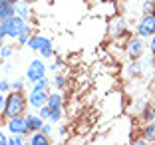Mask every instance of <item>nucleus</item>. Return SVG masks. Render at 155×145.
Wrapping results in <instances>:
<instances>
[{"mask_svg":"<svg viewBox=\"0 0 155 145\" xmlns=\"http://www.w3.org/2000/svg\"><path fill=\"white\" fill-rule=\"evenodd\" d=\"M8 129H10L12 133H18V135H24V133L30 131V129H28V123H26V117H20V115H16V117H10Z\"/></svg>","mask_w":155,"mask_h":145,"instance_id":"obj_5","label":"nucleus"},{"mask_svg":"<svg viewBox=\"0 0 155 145\" xmlns=\"http://www.w3.org/2000/svg\"><path fill=\"white\" fill-rule=\"evenodd\" d=\"M26 123H28V129H30V131H40V127H42L44 121H42L40 115H28Z\"/></svg>","mask_w":155,"mask_h":145,"instance_id":"obj_9","label":"nucleus"},{"mask_svg":"<svg viewBox=\"0 0 155 145\" xmlns=\"http://www.w3.org/2000/svg\"><path fill=\"white\" fill-rule=\"evenodd\" d=\"M40 131L44 133V135H48V133L52 131V125H50V123H42V127H40Z\"/></svg>","mask_w":155,"mask_h":145,"instance_id":"obj_21","label":"nucleus"},{"mask_svg":"<svg viewBox=\"0 0 155 145\" xmlns=\"http://www.w3.org/2000/svg\"><path fill=\"white\" fill-rule=\"evenodd\" d=\"M0 143H8V139H6V137L2 135V131H0Z\"/></svg>","mask_w":155,"mask_h":145,"instance_id":"obj_29","label":"nucleus"},{"mask_svg":"<svg viewBox=\"0 0 155 145\" xmlns=\"http://www.w3.org/2000/svg\"><path fill=\"white\" fill-rule=\"evenodd\" d=\"M4 100H6V97H2V94H0V111L4 109Z\"/></svg>","mask_w":155,"mask_h":145,"instance_id":"obj_26","label":"nucleus"},{"mask_svg":"<svg viewBox=\"0 0 155 145\" xmlns=\"http://www.w3.org/2000/svg\"><path fill=\"white\" fill-rule=\"evenodd\" d=\"M46 87H48V80H46V77L36 80V84H34V90H46Z\"/></svg>","mask_w":155,"mask_h":145,"instance_id":"obj_18","label":"nucleus"},{"mask_svg":"<svg viewBox=\"0 0 155 145\" xmlns=\"http://www.w3.org/2000/svg\"><path fill=\"white\" fill-rule=\"evenodd\" d=\"M14 12H18L20 16L24 18V16L28 14V6H18V4H14Z\"/></svg>","mask_w":155,"mask_h":145,"instance_id":"obj_20","label":"nucleus"},{"mask_svg":"<svg viewBox=\"0 0 155 145\" xmlns=\"http://www.w3.org/2000/svg\"><path fill=\"white\" fill-rule=\"evenodd\" d=\"M46 40H48L46 36H34V38H30V40H28V46H30L32 50H40L42 44H44Z\"/></svg>","mask_w":155,"mask_h":145,"instance_id":"obj_10","label":"nucleus"},{"mask_svg":"<svg viewBox=\"0 0 155 145\" xmlns=\"http://www.w3.org/2000/svg\"><path fill=\"white\" fill-rule=\"evenodd\" d=\"M26 76H28V80H30V82H36V80L44 77L46 76L44 64H42L40 60H32V62H30V68H28V72H26Z\"/></svg>","mask_w":155,"mask_h":145,"instance_id":"obj_4","label":"nucleus"},{"mask_svg":"<svg viewBox=\"0 0 155 145\" xmlns=\"http://www.w3.org/2000/svg\"><path fill=\"white\" fill-rule=\"evenodd\" d=\"M2 28H4V34L10 38H18L20 32L24 30V26H26V22H24L22 16H8V18L2 20Z\"/></svg>","mask_w":155,"mask_h":145,"instance_id":"obj_2","label":"nucleus"},{"mask_svg":"<svg viewBox=\"0 0 155 145\" xmlns=\"http://www.w3.org/2000/svg\"><path fill=\"white\" fill-rule=\"evenodd\" d=\"M8 2H12V4H16V2H20V0H8Z\"/></svg>","mask_w":155,"mask_h":145,"instance_id":"obj_32","label":"nucleus"},{"mask_svg":"<svg viewBox=\"0 0 155 145\" xmlns=\"http://www.w3.org/2000/svg\"><path fill=\"white\" fill-rule=\"evenodd\" d=\"M24 107H26V100H24L18 91H16V94L12 91L4 100V109H2V111H4L6 117H16V115H22Z\"/></svg>","mask_w":155,"mask_h":145,"instance_id":"obj_1","label":"nucleus"},{"mask_svg":"<svg viewBox=\"0 0 155 145\" xmlns=\"http://www.w3.org/2000/svg\"><path fill=\"white\" fill-rule=\"evenodd\" d=\"M143 139H147V141H153L155 139V123H151V125L145 127V131H143Z\"/></svg>","mask_w":155,"mask_h":145,"instance_id":"obj_13","label":"nucleus"},{"mask_svg":"<svg viewBox=\"0 0 155 145\" xmlns=\"http://www.w3.org/2000/svg\"><path fill=\"white\" fill-rule=\"evenodd\" d=\"M141 52H143V44H141V40H131L129 42V46H127V54H129V58H139L141 56Z\"/></svg>","mask_w":155,"mask_h":145,"instance_id":"obj_7","label":"nucleus"},{"mask_svg":"<svg viewBox=\"0 0 155 145\" xmlns=\"http://www.w3.org/2000/svg\"><path fill=\"white\" fill-rule=\"evenodd\" d=\"M137 32H139V36H153L155 34V16L153 14H147L139 20V26H137Z\"/></svg>","mask_w":155,"mask_h":145,"instance_id":"obj_3","label":"nucleus"},{"mask_svg":"<svg viewBox=\"0 0 155 145\" xmlns=\"http://www.w3.org/2000/svg\"><path fill=\"white\" fill-rule=\"evenodd\" d=\"M8 143L10 145H20V143H24V139H22V135H18V133H12V137L8 139Z\"/></svg>","mask_w":155,"mask_h":145,"instance_id":"obj_19","label":"nucleus"},{"mask_svg":"<svg viewBox=\"0 0 155 145\" xmlns=\"http://www.w3.org/2000/svg\"><path fill=\"white\" fill-rule=\"evenodd\" d=\"M46 100H48L46 90H32V94H30V105H34V107H42V105L46 104Z\"/></svg>","mask_w":155,"mask_h":145,"instance_id":"obj_6","label":"nucleus"},{"mask_svg":"<svg viewBox=\"0 0 155 145\" xmlns=\"http://www.w3.org/2000/svg\"><path fill=\"white\" fill-rule=\"evenodd\" d=\"M151 14L155 16V2H153V6H151Z\"/></svg>","mask_w":155,"mask_h":145,"instance_id":"obj_30","label":"nucleus"},{"mask_svg":"<svg viewBox=\"0 0 155 145\" xmlns=\"http://www.w3.org/2000/svg\"><path fill=\"white\" fill-rule=\"evenodd\" d=\"M143 117L149 121V119H153V117H155V111H153L151 107H147V109H145V115H143Z\"/></svg>","mask_w":155,"mask_h":145,"instance_id":"obj_22","label":"nucleus"},{"mask_svg":"<svg viewBox=\"0 0 155 145\" xmlns=\"http://www.w3.org/2000/svg\"><path fill=\"white\" fill-rule=\"evenodd\" d=\"M10 54H12V50H10V48H2V50H0V58H8Z\"/></svg>","mask_w":155,"mask_h":145,"instance_id":"obj_23","label":"nucleus"},{"mask_svg":"<svg viewBox=\"0 0 155 145\" xmlns=\"http://www.w3.org/2000/svg\"><path fill=\"white\" fill-rule=\"evenodd\" d=\"M32 143H34V145H46V143H48V137H46L44 133H40V135H34V137H32Z\"/></svg>","mask_w":155,"mask_h":145,"instance_id":"obj_16","label":"nucleus"},{"mask_svg":"<svg viewBox=\"0 0 155 145\" xmlns=\"http://www.w3.org/2000/svg\"><path fill=\"white\" fill-rule=\"evenodd\" d=\"M38 52H40V54L44 56V58H52V54H54V52H52V42H50V40H46Z\"/></svg>","mask_w":155,"mask_h":145,"instance_id":"obj_12","label":"nucleus"},{"mask_svg":"<svg viewBox=\"0 0 155 145\" xmlns=\"http://www.w3.org/2000/svg\"><path fill=\"white\" fill-rule=\"evenodd\" d=\"M6 90H8V82L2 80V82H0V91H6Z\"/></svg>","mask_w":155,"mask_h":145,"instance_id":"obj_25","label":"nucleus"},{"mask_svg":"<svg viewBox=\"0 0 155 145\" xmlns=\"http://www.w3.org/2000/svg\"><path fill=\"white\" fill-rule=\"evenodd\" d=\"M64 84H66V80H64V77H62V76H56V86H58V87H62Z\"/></svg>","mask_w":155,"mask_h":145,"instance_id":"obj_24","label":"nucleus"},{"mask_svg":"<svg viewBox=\"0 0 155 145\" xmlns=\"http://www.w3.org/2000/svg\"><path fill=\"white\" fill-rule=\"evenodd\" d=\"M14 87H16V90H18V87H22V80H16V82H14Z\"/></svg>","mask_w":155,"mask_h":145,"instance_id":"obj_27","label":"nucleus"},{"mask_svg":"<svg viewBox=\"0 0 155 145\" xmlns=\"http://www.w3.org/2000/svg\"><path fill=\"white\" fill-rule=\"evenodd\" d=\"M8 16H14V4L8 0H0V22Z\"/></svg>","mask_w":155,"mask_h":145,"instance_id":"obj_8","label":"nucleus"},{"mask_svg":"<svg viewBox=\"0 0 155 145\" xmlns=\"http://www.w3.org/2000/svg\"><path fill=\"white\" fill-rule=\"evenodd\" d=\"M46 104L50 105V107H62V95H60V94H52V95H48Z\"/></svg>","mask_w":155,"mask_h":145,"instance_id":"obj_11","label":"nucleus"},{"mask_svg":"<svg viewBox=\"0 0 155 145\" xmlns=\"http://www.w3.org/2000/svg\"><path fill=\"white\" fill-rule=\"evenodd\" d=\"M16 40H18L20 44H28V40H30V26H24V30L20 32V36L16 38Z\"/></svg>","mask_w":155,"mask_h":145,"instance_id":"obj_14","label":"nucleus"},{"mask_svg":"<svg viewBox=\"0 0 155 145\" xmlns=\"http://www.w3.org/2000/svg\"><path fill=\"white\" fill-rule=\"evenodd\" d=\"M151 50H153V52H155V40H153V42H151Z\"/></svg>","mask_w":155,"mask_h":145,"instance_id":"obj_31","label":"nucleus"},{"mask_svg":"<svg viewBox=\"0 0 155 145\" xmlns=\"http://www.w3.org/2000/svg\"><path fill=\"white\" fill-rule=\"evenodd\" d=\"M6 34H4V28H2V24H0V42H2V38H4Z\"/></svg>","mask_w":155,"mask_h":145,"instance_id":"obj_28","label":"nucleus"},{"mask_svg":"<svg viewBox=\"0 0 155 145\" xmlns=\"http://www.w3.org/2000/svg\"><path fill=\"white\" fill-rule=\"evenodd\" d=\"M60 117H62V107H52L50 121H60Z\"/></svg>","mask_w":155,"mask_h":145,"instance_id":"obj_15","label":"nucleus"},{"mask_svg":"<svg viewBox=\"0 0 155 145\" xmlns=\"http://www.w3.org/2000/svg\"><path fill=\"white\" fill-rule=\"evenodd\" d=\"M50 111H52V107H50L48 104H44V105L40 107V117H42V119H50Z\"/></svg>","mask_w":155,"mask_h":145,"instance_id":"obj_17","label":"nucleus"}]
</instances>
